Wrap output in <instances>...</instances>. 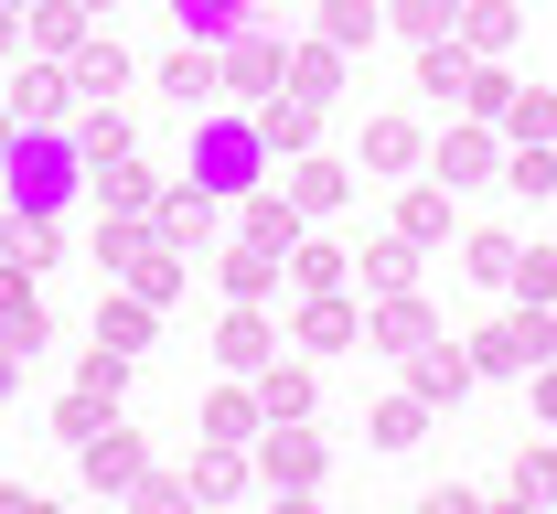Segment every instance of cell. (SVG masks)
<instances>
[{"label":"cell","instance_id":"1","mask_svg":"<svg viewBox=\"0 0 557 514\" xmlns=\"http://www.w3.org/2000/svg\"><path fill=\"white\" fill-rule=\"evenodd\" d=\"M75 183H86V150H75L65 118L54 129H11V150H0V204L11 215H65Z\"/></svg>","mask_w":557,"mask_h":514},{"label":"cell","instance_id":"2","mask_svg":"<svg viewBox=\"0 0 557 514\" xmlns=\"http://www.w3.org/2000/svg\"><path fill=\"white\" fill-rule=\"evenodd\" d=\"M194 183H205V193H225V204H236L247 183H269L258 108H247V118H214V108H205V129H194Z\"/></svg>","mask_w":557,"mask_h":514},{"label":"cell","instance_id":"3","mask_svg":"<svg viewBox=\"0 0 557 514\" xmlns=\"http://www.w3.org/2000/svg\"><path fill=\"white\" fill-rule=\"evenodd\" d=\"M557 354V311L547 300H525V311H504L493 333H472V375H536Z\"/></svg>","mask_w":557,"mask_h":514},{"label":"cell","instance_id":"4","mask_svg":"<svg viewBox=\"0 0 557 514\" xmlns=\"http://www.w3.org/2000/svg\"><path fill=\"white\" fill-rule=\"evenodd\" d=\"M493 172H504V150H493V118H461V129H440V150H429V183L472 193V183H493Z\"/></svg>","mask_w":557,"mask_h":514},{"label":"cell","instance_id":"5","mask_svg":"<svg viewBox=\"0 0 557 514\" xmlns=\"http://www.w3.org/2000/svg\"><path fill=\"white\" fill-rule=\"evenodd\" d=\"M214 225H225V193H205V183H172V193L150 204V236H161V247H183V258L205 247Z\"/></svg>","mask_w":557,"mask_h":514},{"label":"cell","instance_id":"6","mask_svg":"<svg viewBox=\"0 0 557 514\" xmlns=\"http://www.w3.org/2000/svg\"><path fill=\"white\" fill-rule=\"evenodd\" d=\"M258 140H269V161H278V150L300 161V150L322 140V97H300V86H269V97H258Z\"/></svg>","mask_w":557,"mask_h":514},{"label":"cell","instance_id":"7","mask_svg":"<svg viewBox=\"0 0 557 514\" xmlns=\"http://www.w3.org/2000/svg\"><path fill=\"white\" fill-rule=\"evenodd\" d=\"M269 354H278L269 311H258V300H225V322H214V365H225V375H258Z\"/></svg>","mask_w":557,"mask_h":514},{"label":"cell","instance_id":"8","mask_svg":"<svg viewBox=\"0 0 557 514\" xmlns=\"http://www.w3.org/2000/svg\"><path fill=\"white\" fill-rule=\"evenodd\" d=\"M65 108H75V75L54 65V54H44V65H11V118H22V129H54Z\"/></svg>","mask_w":557,"mask_h":514},{"label":"cell","instance_id":"9","mask_svg":"<svg viewBox=\"0 0 557 514\" xmlns=\"http://www.w3.org/2000/svg\"><path fill=\"white\" fill-rule=\"evenodd\" d=\"M429 333H440V322H429L418 290H375V311H364V343H375V354H418Z\"/></svg>","mask_w":557,"mask_h":514},{"label":"cell","instance_id":"10","mask_svg":"<svg viewBox=\"0 0 557 514\" xmlns=\"http://www.w3.org/2000/svg\"><path fill=\"white\" fill-rule=\"evenodd\" d=\"M408 397H429V408H461V397H472V354L429 333V343L408 354Z\"/></svg>","mask_w":557,"mask_h":514},{"label":"cell","instance_id":"11","mask_svg":"<svg viewBox=\"0 0 557 514\" xmlns=\"http://www.w3.org/2000/svg\"><path fill=\"white\" fill-rule=\"evenodd\" d=\"M258 472H269L278 493H311V482H322V440H311L300 418H269V450H258Z\"/></svg>","mask_w":557,"mask_h":514},{"label":"cell","instance_id":"12","mask_svg":"<svg viewBox=\"0 0 557 514\" xmlns=\"http://www.w3.org/2000/svg\"><path fill=\"white\" fill-rule=\"evenodd\" d=\"M161 97H172V108H194V118H205L214 97H225V43H183V54H172V65H161Z\"/></svg>","mask_w":557,"mask_h":514},{"label":"cell","instance_id":"13","mask_svg":"<svg viewBox=\"0 0 557 514\" xmlns=\"http://www.w3.org/2000/svg\"><path fill=\"white\" fill-rule=\"evenodd\" d=\"M278 75H289V54H278V33H258V22H247V33L225 43V97H269Z\"/></svg>","mask_w":557,"mask_h":514},{"label":"cell","instance_id":"14","mask_svg":"<svg viewBox=\"0 0 557 514\" xmlns=\"http://www.w3.org/2000/svg\"><path fill=\"white\" fill-rule=\"evenodd\" d=\"M300 204H289V193H269V183H247V193H236V236H258V247H278V258H289V247H300Z\"/></svg>","mask_w":557,"mask_h":514},{"label":"cell","instance_id":"15","mask_svg":"<svg viewBox=\"0 0 557 514\" xmlns=\"http://www.w3.org/2000/svg\"><path fill=\"white\" fill-rule=\"evenodd\" d=\"M278 193H289V204H300V215H344V193H354V172H344V161H322V150H300V161H289V183H278Z\"/></svg>","mask_w":557,"mask_h":514},{"label":"cell","instance_id":"16","mask_svg":"<svg viewBox=\"0 0 557 514\" xmlns=\"http://www.w3.org/2000/svg\"><path fill=\"white\" fill-rule=\"evenodd\" d=\"M300 343H311V354H344V343H364V311H354L344 290H311L300 300Z\"/></svg>","mask_w":557,"mask_h":514},{"label":"cell","instance_id":"17","mask_svg":"<svg viewBox=\"0 0 557 514\" xmlns=\"http://www.w3.org/2000/svg\"><path fill=\"white\" fill-rule=\"evenodd\" d=\"M278 268H289V258H278V247H258V236H236V247L214 258V279H225V300H269V290H278Z\"/></svg>","mask_w":557,"mask_h":514},{"label":"cell","instance_id":"18","mask_svg":"<svg viewBox=\"0 0 557 514\" xmlns=\"http://www.w3.org/2000/svg\"><path fill=\"white\" fill-rule=\"evenodd\" d=\"M0 333H11L22 354L44 343V300H33V268H22V258H0Z\"/></svg>","mask_w":557,"mask_h":514},{"label":"cell","instance_id":"19","mask_svg":"<svg viewBox=\"0 0 557 514\" xmlns=\"http://www.w3.org/2000/svg\"><path fill=\"white\" fill-rule=\"evenodd\" d=\"M172 22H183V43H236L258 22V0H172Z\"/></svg>","mask_w":557,"mask_h":514},{"label":"cell","instance_id":"20","mask_svg":"<svg viewBox=\"0 0 557 514\" xmlns=\"http://www.w3.org/2000/svg\"><path fill=\"white\" fill-rule=\"evenodd\" d=\"M86 183H97V204H108V215H150V204H161V193H150V172H139L129 150H119V161H86Z\"/></svg>","mask_w":557,"mask_h":514},{"label":"cell","instance_id":"21","mask_svg":"<svg viewBox=\"0 0 557 514\" xmlns=\"http://www.w3.org/2000/svg\"><path fill=\"white\" fill-rule=\"evenodd\" d=\"M86 482H97V493H129V482H139V440L119 429V418L86 440Z\"/></svg>","mask_w":557,"mask_h":514},{"label":"cell","instance_id":"22","mask_svg":"<svg viewBox=\"0 0 557 514\" xmlns=\"http://www.w3.org/2000/svg\"><path fill=\"white\" fill-rule=\"evenodd\" d=\"M289 279H300V290H344V279H354V247H333V236H311V225H300Z\"/></svg>","mask_w":557,"mask_h":514},{"label":"cell","instance_id":"23","mask_svg":"<svg viewBox=\"0 0 557 514\" xmlns=\"http://www.w3.org/2000/svg\"><path fill=\"white\" fill-rule=\"evenodd\" d=\"M258 429H269L258 386H214V397H205V440H258Z\"/></svg>","mask_w":557,"mask_h":514},{"label":"cell","instance_id":"24","mask_svg":"<svg viewBox=\"0 0 557 514\" xmlns=\"http://www.w3.org/2000/svg\"><path fill=\"white\" fill-rule=\"evenodd\" d=\"M278 86H300V97H322V108H333V97H344V43H322V33H311V43L289 54Z\"/></svg>","mask_w":557,"mask_h":514},{"label":"cell","instance_id":"25","mask_svg":"<svg viewBox=\"0 0 557 514\" xmlns=\"http://www.w3.org/2000/svg\"><path fill=\"white\" fill-rule=\"evenodd\" d=\"M65 75H75V97H119V86H129V54H119V33H108V43H75Z\"/></svg>","mask_w":557,"mask_h":514},{"label":"cell","instance_id":"26","mask_svg":"<svg viewBox=\"0 0 557 514\" xmlns=\"http://www.w3.org/2000/svg\"><path fill=\"white\" fill-rule=\"evenodd\" d=\"M311 397H322V386H311V365H258V408H269V418H311Z\"/></svg>","mask_w":557,"mask_h":514},{"label":"cell","instance_id":"27","mask_svg":"<svg viewBox=\"0 0 557 514\" xmlns=\"http://www.w3.org/2000/svg\"><path fill=\"white\" fill-rule=\"evenodd\" d=\"M472 65H483V54H472V43H450V33H440V43H418V86H429V97H461Z\"/></svg>","mask_w":557,"mask_h":514},{"label":"cell","instance_id":"28","mask_svg":"<svg viewBox=\"0 0 557 514\" xmlns=\"http://www.w3.org/2000/svg\"><path fill=\"white\" fill-rule=\"evenodd\" d=\"M119 290H139V300H172V290H183V247H161V236H150L129 268H119Z\"/></svg>","mask_w":557,"mask_h":514},{"label":"cell","instance_id":"29","mask_svg":"<svg viewBox=\"0 0 557 514\" xmlns=\"http://www.w3.org/2000/svg\"><path fill=\"white\" fill-rule=\"evenodd\" d=\"M150 322H161V300L119 290V300H108V311H97V343H119V354H139V343H150Z\"/></svg>","mask_w":557,"mask_h":514},{"label":"cell","instance_id":"30","mask_svg":"<svg viewBox=\"0 0 557 514\" xmlns=\"http://www.w3.org/2000/svg\"><path fill=\"white\" fill-rule=\"evenodd\" d=\"M397 236H408V247H440V236H450V183H418L408 204H397Z\"/></svg>","mask_w":557,"mask_h":514},{"label":"cell","instance_id":"31","mask_svg":"<svg viewBox=\"0 0 557 514\" xmlns=\"http://www.w3.org/2000/svg\"><path fill=\"white\" fill-rule=\"evenodd\" d=\"M183 482H194V493H205V504H225V493H236V482H247V440H205V461H194V472H183Z\"/></svg>","mask_w":557,"mask_h":514},{"label":"cell","instance_id":"32","mask_svg":"<svg viewBox=\"0 0 557 514\" xmlns=\"http://www.w3.org/2000/svg\"><path fill=\"white\" fill-rule=\"evenodd\" d=\"M364 258V290H418V247L408 236H375V247H354Z\"/></svg>","mask_w":557,"mask_h":514},{"label":"cell","instance_id":"33","mask_svg":"<svg viewBox=\"0 0 557 514\" xmlns=\"http://www.w3.org/2000/svg\"><path fill=\"white\" fill-rule=\"evenodd\" d=\"M33 43H44V54L65 65L75 43H86V0H33Z\"/></svg>","mask_w":557,"mask_h":514},{"label":"cell","instance_id":"34","mask_svg":"<svg viewBox=\"0 0 557 514\" xmlns=\"http://www.w3.org/2000/svg\"><path fill=\"white\" fill-rule=\"evenodd\" d=\"M75 150H86V161H119V150H129V118H119L108 97H86V118H75Z\"/></svg>","mask_w":557,"mask_h":514},{"label":"cell","instance_id":"35","mask_svg":"<svg viewBox=\"0 0 557 514\" xmlns=\"http://www.w3.org/2000/svg\"><path fill=\"white\" fill-rule=\"evenodd\" d=\"M461 43L472 54H504L515 43V0H461Z\"/></svg>","mask_w":557,"mask_h":514},{"label":"cell","instance_id":"36","mask_svg":"<svg viewBox=\"0 0 557 514\" xmlns=\"http://www.w3.org/2000/svg\"><path fill=\"white\" fill-rule=\"evenodd\" d=\"M375 22H386V0H322V43H375Z\"/></svg>","mask_w":557,"mask_h":514},{"label":"cell","instance_id":"37","mask_svg":"<svg viewBox=\"0 0 557 514\" xmlns=\"http://www.w3.org/2000/svg\"><path fill=\"white\" fill-rule=\"evenodd\" d=\"M461 279H483V290H504V279H515V236H461Z\"/></svg>","mask_w":557,"mask_h":514},{"label":"cell","instance_id":"38","mask_svg":"<svg viewBox=\"0 0 557 514\" xmlns=\"http://www.w3.org/2000/svg\"><path fill=\"white\" fill-rule=\"evenodd\" d=\"M429 440V397H386L375 408V450H418Z\"/></svg>","mask_w":557,"mask_h":514},{"label":"cell","instance_id":"39","mask_svg":"<svg viewBox=\"0 0 557 514\" xmlns=\"http://www.w3.org/2000/svg\"><path fill=\"white\" fill-rule=\"evenodd\" d=\"M504 183L536 204V193H557V140H515V161H504Z\"/></svg>","mask_w":557,"mask_h":514},{"label":"cell","instance_id":"40","mask_svg":"<svg viewBox=\"0 0 557 514\" xmlns=\"http://www.w3.org/2000/svg\"><path fill=\"white\" fill-rule=\"evenodd\" d=\"M418 150H429V140H418V118H375V129H364V161H375V172H408Z\"/></svg>","mask_w":557,"mask_h":514},{"label":"cell","instance_id":"41","mask_svg":"<svg viewBox=\"0 0 557 514\" xmlns=\"http://www.w3.org/2000/svg\"><path fill=\"white\" fill-rule=\"evenodd\" d=\"M386 22H397L408 43H440V33L461 22V0H386Z\"/></svg>","mask_w":557,"mask_h":514},{"label":"cell","instance_id":"42","mask_svg":"<svg viewBox=\"0 0 557 514\" xmlns=\"http://www.w3.org/2000/svg\"><path fill=\"white\" fill-rule=\"evenodd\" d=\"M504 129H515V140H557V97H547V86H515Z\"/></svg>","mask_w":557,"mask_h":514},{"label":"cell","instance_id":"43","mask_svg":"<svg viewBox=\"0 0 557 514\" xmlns=\"http://www.w3.org/2000/svg\"><path fill=\"white\" fill-rule=\"evenodd\" d=\"M75 386H86V397H108V408H119V397H129V354H119V343H97V354H86V365H75Z\"/></svg>","mask_w":557,"mask_h":514},{"label":"cell","instance_id":"44","mask_svg":"<svg viewBox=\"0 0 557 514\" xmlns=\"http://www.w3.org/2000/svg\"><path fill=\"white\" fill-rule=\"evenodd\" d=\"M108 418H119V408H108V397H86V386H75L65 408H54V440H75V450H86V440H97V429H108Z\"/></svg>","mask_w":557,"mask_h":514},{"label":"cell","instance_id":"45","mask_svg":"<svg viewBox=\"0 0 557 514\" xmlns=\"http://www.w3.org/2000/svg\"><path fill=\"white\" fill-rule=\"evenodd\" d=\"M515 108V75L504 65H472V86H461V118H504Z\"/></svg>","mask_w":557,"mask_h":514},{"label":"cell","instance_id":"46","mask_svg":"<svg viewBox=\"0 0 557 514\" xmlns=\"http://www.w3.org/2000/svg\"><path fill=\"white\" fill-rule=\"evenodd\" d=\"M139 247H150V215H108L97 225V268H129Z\"/></svg>","mask_w":557,"mask_h":514},{"label":"cell","instance_id":"47","mask_svg":"<svg viewBox=\"0 0 557 514\" xmlns=\"http://www.w3.org/2000/svg\"><path fill=\"white\" fill-rule=\"evenodd\" d=\"M504 290H525V300H557V247H515V279Z\"/></svg>","mask_w":557,"mask_h":514},{"label":"cell","instance_id":"48","mask_svg":"<svg viewBox=\"0 0 557 514\" xmlns=\"http://www.w3.org/2000/svg\"><path fill=\"white\" fill-rule=\"evenodd\" d=\"M515 504H557V450H525L515 461Z\"/></svg>","mask_w":557,"mask_h":514},{"label":"cell","instance_id":"49","mask_svg":"<svg viewBox=\"0 0 557 514\" xmlns=\"http://www.w3.org/2000/svg\"><path fill=\"white\" fill-rule=\"evenodd\" d=\"M129 493H139V504H150V514H172V504H183V493H194V482H172V472H139Z\"/></svg>","mask_w":557,"mask_h":514},{"label":"cell","instance_id":"50","mask_svg":"<svg viewBox=\"0 0 557 514\" xmlns=\"http://www.w3.org/2000/svg\"><path fill=\"white\" fill-rule=\"evenodd\" d=\"M536 418H547V429H557V354H547V365H536Z\"/></svg>","mask_w":557,"mask_h":514},{"label":"cell","instance_id":"51","mask_svg":"<svg viewBox=\"0 0 557 514\" xmlns=\"http://www.w3.org/2000/svg\"><path fill=\"white\" fill-rule=\"evenodd\" d=\"M11 386H22V343L0 333V397H11Z\"/></svg>","mask_w":557,"mask_h":514},{"label":"cell","instance_id":"52","mask_svg":"<svg viewBox=\"0 0 557 514\" xmlns=\"http://www.w3.org/2000/svg\"><path fill=\"white\" fill-rule=\"evenodd\" d=\"M0 54H22V11L11 0H0Z\"/></svg>","mask_w":557,"mask_h":514},{"label":"cell","instance_id":"53","mask_svg":"<svg viewBox=\"0 0 557 514\" xmlns=\"http://www.w3.org/2000/svg\"><path fill=\"white\" fill-rule=\"evenodd\" d=\"M0 150H11V97H0Z\"/></svg>","mask_w":557,"mask_h":514},{"label":"cell","instance_id":"54","mask_svg":"<svg viewBox=\"0 0 557 514\" xmlns=\"http://www.w3.org/2000/svg\"><path fill=\"white\" fill-rule=\"evenodd\" d=\"M0 236H11V204H0Z\"/></svg>","mask_w":557,"mask_h":514},{"label":"cell","instance_id":"55","mask_svg":"<svg viewBox=\"0 0 557 514\" xmlns=\"http://www.w3.org/2000/svg\"><path fill=\"white\" fill-rule=\"evenodd\" d=\"M11 11H33V0H11Z\"/></svg>","mask_w":557,"mask_h":514},{"label":"cell","instance_id":"56","mask_svg":"<svg viewBox=\"0 0 557 514\" xmlns=\"http://www.w3.org/2000/svg\"><path fill=\"white\" fill-rule=\"evenodd\" d=\"M86 11H97V0H86Z\"/></svg>","mask_w":557,"mask_h":514}]
</instances>
